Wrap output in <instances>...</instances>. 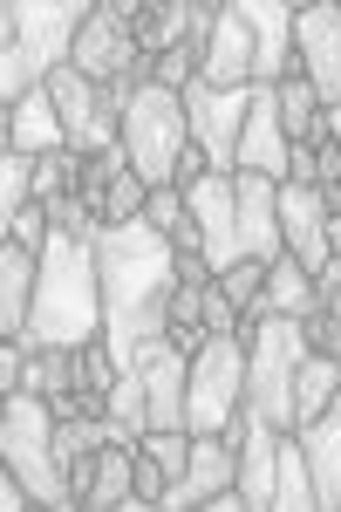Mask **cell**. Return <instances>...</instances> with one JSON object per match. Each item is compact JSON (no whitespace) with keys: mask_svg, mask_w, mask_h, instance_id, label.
<instances>
[{"mask_svg":"<svg viewBox=\"0 0 341 512\" xmlns=\"http://www.w3.org/2000/svg\"><path fill=\"white\" fill-rule=\"evenodd\" d=\"M280 239H287V253L301 260L307 274H328V260H335V233H328V198L321 185H280Z\"/></svg>","mask_w":341,"mask_h":512,"instance_id":"obj_13","label":"cell"},{"mask_svg":"<svg viewBox=\"0 0 341 512\" xmlns=\"http://www.w3.org/2000/svg\"><path fill=\"white\" fill-rule=\"evenodd\" d=\"M35 287H41V253L28 246H0V328H7V342H21L28 335V321H35Z\"/></svg>","mask_w":341,"mask_h":512,"instance_id":"obj_18","label":"cell"},{"mask_svg":"<svg viewBox=\"0 0 341 512\" xmlns=\"http://www.w3.org/2000/svg\"><path fill=\"white\" fill-rule=\"evenodd\" d=\"M246 110H253V82L246 89H212L205 76L185 82V117H191V144L205 171L219 178H239V130H246Z\"/></svg>","mask_w":341,"mask_h":512,"instance_id":"obj_8","label":"cell"},{"mask_svg":"<svg viewBox=\"0 0 341 512\" xmlns=\"http://www.w3.org/2000/svg\"><path fill=\"white\" fill-rule=\"evenodd\" d=\"M164 485H171V478H164V472H157V465H151V458L137 451V499H144V512H151L157 499H164Z\"/></svg>","mask_w":341,"mask_h":512,"instance_id":"obj_30","label":"cell"},{"mask_svg":"<svg viewBox=\"0 0 341 512\" xmlns=\"http://www.w3.org/2000/svg\"><path fill=\"white\" fill-rule=\"evenodd\" d=\"M280 130H287V144H321V96H314V82L307 76H280Z\"/></svg>","mask_w":341,"mask_h":512,"instance_id":"obj_24","label":"cell"},{"mask_svg":"<svg viewBox=\"0 0 341 512\" xmlns=\"http://www.w3.org/2000/svg\"><path fill=\"white\" fill-rule=\"evenodd\" d=\"M239 171H260L273 185L294 178V144L280 130V96L253 82V110H246V130H239Z\"/></svg>","mask_w":341,"mask_h":512,"instance_id":"obj_15","label":"cell"},{"mask_svg":"<svg viewBox=\"0 0 341 512\" xmlns=\"http://www.w3.org/2000/svg\"><path fill=\"white\" fill-rule=\"evenodd\" d=\"M185 205H191V219H198V233H205V267H212V280L232 274L239 267V192H232V178L205 171L185 192Z\"/></svg>","mask_w":341,"mask_h":512,"instance_id":"obj_12","label":"cell"},{"mask_svg":"<svg viewBox=\"0 0 341 512\" xmlns=\"http://www.w3.org/2000/svg\"><path fill=\"white\" fill-rule=\"evenodd\" d=\"M294 62L314 82V96L328 110H341V7L335 0H314V7L294 14Z\"/></svg>","mask_w":341,"mask_h":512,"instance_id":"obj_10","label":"cell"},{"mask_svg":"<svg viewBox=\"0 0 341 512\" xmlns=\"http://www.w3.org/2000/svg\"><path fill=\"white\" fill-rule=\"evenodd\" d=\"M246 315H294V321H307V315H314V274H307L294 253H287V260H273V267H266L260 301H253Z\"/></svg>","mask_w":341,"mask_h":512,"instance_id":"obj_22","label":"cell"},{"mask_svg":"<svg viewBox=\"0 0 341 512\" xmlns=\"http://www.w3.org/2000/svg\"><path fill=\"white\" fill-rule=\"evenodd\" d=\"M89 21H96V0H7V14H0V35H7L0 96L21 103V96H35L55 69H69Z\"/></svg>","mask_w":341,"mask_h":512,"instance_id":"obj_3","label":"cell"},{"mask_svg":"<svg viewBox=\"0 0 341 512\" xmlns=\"http://www.w3.org/2000/svg\"><path fill=\"white\" fill-rule=\"evenodd\" d=\"M232 478H239V437H191V465H185V478L157 499L164 512H185V506H205L212 492H226Z\"/></svg>","mask_w":341,"mask_h":512,"instance_id":"obj_16","label":"cell"},{"mask_svg":"<svg viewBox=\"0 0 341 512\" xmlns=\"http://www.w3.org/2000/svg\"><path fill=\"white\" fill-rule=\"evenodd\" d=\"M307 451V472H314V506L321 512H341V390L321 403V417L294 424Z\"/></svg>","mask_w":341,"mask_h":512,"instance_id":"obj_17","label":"cell"},{"mask_svg":"<svg viewBox=\"0 0 341 512\" xmlns=\"http://www.w3.org/2000/svg\"><path fill=\"white\" fill-rule=\"evenodd\" d=\"M35 171H41V158H28V151H7L0 158V226L35 205Z\"/></svg>","mask_w":341,"mask_h":512,"instance_id":"obj_26","label":"cell"},{"mask_svg":"<svg viewBox=\"0 0 341 512\" xmlns=\"http://www.w3.org/2000/svg\"><path fill=\"white\" fill-rule=\"evenodd\" d=\"M273 512H321L314 506V472H307L301 437H280V465H273Z\"/></svg>","mask_w":341,"mask_h":512,"instance_id":"obj_23","label":"cell"},{"mask_svg":"<svg viewBox=\"0 0 341 512\" xmlns=\"http://www.w3.org/2000/svg\"><path fill=\"white\" fill-rule=\"evenodd\" d=\"M48 96H55V110H62V130H69V151H116L123 144V96L103 89V82H89L82 69H55V76L41 82Z\"/></svg>","mask_w":341,"mask_h":512,"instance_id":"obj_9","label":"cell"},{"mask_svg":"<svg viewBox=\"0 0 341 512\" xmlns=\"http://www.w3.org/2000/svg\"><path fill=\"white\" fill-rule=\"evenodd\" d=\"M205 328H239V315H232V301L219 294V280L205 287Z\"/></svg>","mask_w":341,"mask_h":512,"instance_id":"obj_31","label":"cell"},{"mask_svg":"<svg viewBox=\"0 0 341 512\" xmlns=\"http://www.w3.org/2000/svg\"><path fill=\"white\" fill-rule=\"evenodd\" d=\"M191 151H198V144H191L185 96L164 89V82H144V89L130 96V110H123V158H130V171H137L151 192H164V185H178V171H185Z\"/></svg>","mask_w":341,"mask_h":512,"instance_id":"obj_4","label":"cell"},{"mask_svg":"<svg viewBox=\"0 0 341 512\" xmlns=\"http://www.w3.org/2000/svg\"><path fill=\"white\" fill-rule=\"evenodd\" d=\"M260 287H266V260H239L232 274H219V294H226L232 308H253Z\"/></svg>","mask_w":341,"mask_h":512,"instance_id":"obj_28","label":"cell"},{"mask_svg":"<svg viewBox=\"0 0 341 512\" xmlns=\"http://www.w3.org/2000/svg\"><path fill=\"white\" fill-rule=\"evenodd\" d=\"M341 390V362L335 355H314L307 349L301 376H294V424H307V417H321V403Z\"/></svg>","mask_w":341,"mask_h":512,"instance_id":"obj_25","label":"cell"},{"mask_svg":"<svg viewBox=\"0 0 341 512\" xmlns=\"http://www.w3.org/2000/svg\"><path fill=\"white\" fill-rule=\"evenodd\" d=\"M232 7L253 35V82L280 89V76H294L287 62H294V14L301 7H287V0H232Z\"/></svg>","mask_w":341,"mask_h":512,"instance_id":"obj_14","label":"cell"},{"mask_svg":"<svg viewBox=\"0 0 341 512\" xmlns=\"http://www.w3.org/2000/svg\"><path fill=\"white\" fill-rule=\"evenodd\" d=\"M96 260H103V342H110L116 376L137 369V355L164 342L171 328V294H178V246L151 219L96 226Z\"/></svg>","mask_w":341,"mask_h":512,"instance_id":"obj_1","label":"cell"},{"mask_svg":"<svg viewBox=\"0 0 341 512\" xmlns=\"http://www.w3.org/2000/svg\"><path fill=\"white\" fill-rule=\"evenodd\" d=\"M130 28H137V7H96V21L82 28L69 69H82L89 82L116 89V82L130 76V62H137V35H130Z\"/></svg>","mask_w":341,"mask_h":512,"instance_id":"obj_11","label":"cell"},{"mask_svg":"<svg viewBox=\"0 0 341 512\" xmlns=\"http://www.w3.org/2000/svg\"><path fill=\"white\" fill-rule=\"evenodd\" d=\"M239 403H246V335L239 328H212L185 376V431L191 437L232 431Z\"/></svg>","mask_w":341,"mask_h":512,"instance_id":"obj_7","label":"cell"},{"mask_svg":"<svg viewBox=\"0 0 341 512\" xmlns=\"http://www.w3.org/2000/svg\"><path fill=\"white\" fill-rule=\"evenodd\" d=\"M7 151H28V158L69 151V130H62V110H55L48 89H35V96L14 103V117H7Z\"/></svg>","mask_w":341,"mask_h":512,"instance_id":"obj_21","label":"cell"},{"mask_svg":"<svg viewBox=\"0 0 341 512\" xmlns=\"http://www.w3.org/2000/svg\"><path fill=\"white\" fill-rule=\"evenodd\" d=\"M48 233H55V226H48V212H41V205H28V212H14V219H7V239H14V246H28V253H41Z\"/></svg>","mask_w":341,"mask_h":512,"instance_id":"obj_29","label":"cell"},{"mask_svg":"<svg viewBox=\"0 0 341 512\" xmlns=\"http://www.w3.org/2000/svg\"><path fill=\"white\" fill-rule=\"evenodd\" d=\"M137 451H144L157 472L178 485V478H185V465H191V431H144V437H137ZM171 485H164V492H171Z\"/></svg>","mask_w":341,"mask_h":512,"instance_id":"obj_27","label":"cell"},{"mask_svg":"<svg viewBox=\"0 0 341 512\" xmlns=\"http://www.w3.org/2000/svg\"><path fill=\"white\" fill-rule=\"evenodd\" d=\"M246 403L239 410H253L266 417L273 431L287 424L294 431V376H301L307 362V321L294 315H246Z\"/></svg>","mask_w":341,"mask_h":512,"instance_id":"obj_5","label":"cell"},{"mask_svg":"<svg viewBox=\"0 0 341 512\" xmlns=\"http://www.w3.org/2000/svg\"><path fill=\"white\" fill-rule=\"evenodd\" d=\"M35 349H89L103 342V260L96 239L55 226L41 246V287H35V321L28 335Z\"/></svg>","mask_w":341,"mask_h":512,"instance_id":"obj_2","label":"cell"},{"mask_svg":"<svg viewBox=\"0 0 341 512\" xmlns=\"http://www.w3.org/2000/svg\"><path fill=\"white\" fill-rule=\"evenodd\" d=\"M0 451H7V472L35 492V506H55V512L76 506V485L62 478V465H55V410H48V396H35V390L7 396Z\"/></svg>","mask_w":341,"mask_h":512,"instance_id":"obj_6","label":"cell"},{"mask_svg":"<svg viewBox=\"0 0 341 512\" xmlns=\"http://www.w3.org/2000/svg\"><path fill=\"white\" fill-rule=\"evenodd\" d=\"M198 76L212 82V89H246L253 82V35H246V21H239V7H219V28L205 41V69Z\"/></svg>","mask_w":341,"mask_h":512,"instance_id":"obj_20","label":"cell"},{"mask_svg":"<svg viewBox=\"0 0 341 512\" xmlns=\"http://www.w3.org/2000/svg\"><path fill=\"white\" fill-rule=\"evenodd\" d=\"M82 512H144V499H137V444H103L96 451V472H89V485H82Z\"/></svg>","mask_w":341,"mask_h":512,"instance_id":"obj_19","label":"cell"}]
</instances>
